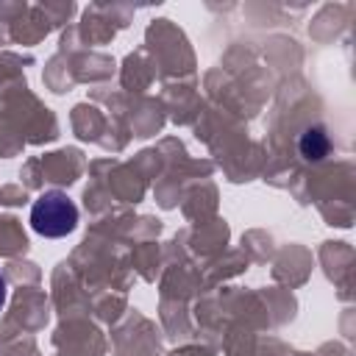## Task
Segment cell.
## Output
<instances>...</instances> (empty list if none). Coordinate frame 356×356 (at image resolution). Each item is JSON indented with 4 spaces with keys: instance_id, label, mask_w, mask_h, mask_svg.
<instances>
[{
    "instance_id": "cell-1",
    "label": "cell",
    "mask_w": 356,
    "mask_h": 356,
    "mask_svg": "<svg viewBox=\"0 0 356 356\" xmlns=\"http://www.w3.org/2000/svg\"><path fill=\"white\" fill-rule=\"evenodd\" d=\"M31 225L36 234L47 239H58L75 231L78 225V209L61 189H50L39 195L31 206Z\"/></svg>"
},
{
    "instance_id": "cell-2",
    "label": "cell",
    "mask_w": 356,
    "mask_h": 356,
    "mask_svg": "<svg viewBox=\"0 0 356 356\" xmlns=\"http://www.w3.org/2000/svg\"><path fill=\"white\" fill-rule=\"evenodd\" d=\"M298 147H300V156L306 159V161H320V159H325V153H328V136H325V131L323 128H306L303 134H300V142H298Z\"/></svg>"
},
{
    "instance_id": "cell-3",
    "label": "cell",
    "mask_w": 356,
    "mask_h": 356,
    "mask_svg": "<svg viewBox=\"0 0 356 356\" xmlns=\"http://www.w3.org/2000/svg\"><path fill=\"white\" fill-rule=\"evenodd\" d=\"M6 306V275L0 273V309Z\"/></svg>"
}]
</instances>
